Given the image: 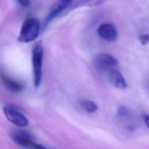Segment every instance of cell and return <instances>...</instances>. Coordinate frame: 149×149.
Wrapping results in <instances>:
<instances>
[{
  "label": "cell",
  "mask_w": 149,
  "mask_h": 149,
  "mask_svg": "<svg viewBox=\"0 0 149 149\" xmlns=\"http://www.w3.org/2000/svg\"><path fill=\"white\" fill-rule=\"evenodd\" d=\"M44 48L41 41L36 42L31 49L32 65L33 72V81L34 86L38 87L42 79V68L43 62Z\"/></svg>",
  "instance_id": "cell-1"
},
{
  "label": "cell",
  "mask_w": 149,
  "mask_h": 149,
  "mask_svg": "<svg viewBox=\"0 0 149 149\" xmlns=\"http://www.w3.org/2000/svg\"><path fill=\"white\" fill-rule=\"evenodd\" d=\"M40 30V26L38 19L34 17L28 18L22 26L17 40L24 43L33 41L38 37Z\"/></svg>",
  "instance_id": "cell-2"
},
{
  "label": "cell",
  "mask_w": 149,
  "mask_h": 149,
  "mask_svg": "<svg viewBox=\"0 0 149 149\" xmlns=\"http://www.w3.org/2000/svg\"><path fill=\"white\" fill-rule=\"evenodd\" d=\"M11 139L19 146L27 148H45L44 146L36 142L35 138L30 133L22 130H16L10 133Z\"/></svg>",
  "instance_id": "cell-3"
},
{
  "label": "cell",
  "mask_w": 149,
  "mask_h": 149,
  "mask_svg": "<svg viewBox=\"0 0 149 149\" xmlns=\"http://www.w3.org/2000/svg\"><path fill=\"white\" fill-rule=\"evenodd\" d=\"M94 67L101 72L108 73L109 71L115 69L118 66V62L113 56L106 54H100L93 59Z\"/></svg>",
  "instance_id": "cell-4"
},
{
  "label": "cell",
  "mask_w": 149,
  "mask_h": 149,
  "mask_svg": "<svg viewBox=\"0 0 149 149\" xmlns=\"http://www.w3.org/2000/svg\"><path fill=\"white\" fill-rule=\"evenodd\" d=\"M3 112L6 118L18 127H24L29 123L26 116L18 108L11 104H6L4 106Z\"/></svg>",
  "instance_id": "cell-5"
},
{
  "label": "cell",
  "mask_w": 149,
  "mask_h": 149,
  "mask_svg": "<svg viewBox=\"0 0 149 149\" xmlns=\"http://www.w3.org/2000/svg\"><path fill=\"white\" fill-rule=\"evenodd\" d=\"M98 36L103 40L113 42L118 37V31L115 26L110 23H104L101 24L97 30Z\"/></svg>",
  "instance_id": "cell-6"
},
{
  "label": "cell",
  "mask_w": 149,
  "mask_h": 149,
  "mask_svg": "<svg viewBox=\"0 0 149 149\" xmlns=\"http://www.w3.org/2000/svg\"><path fill=\"white\" fill-rule=\"evenodd\" d=\"M107 74L108 80L113 86L122 89L127 88L126 81L119 71L116 69H112L107 73Z\"/></svg>",
  "instance_id": "cell-7"
},
{
  "label": "cell",
  "mask_w": 149,
  "mask_h": 149,
  "mask_svg": "<svg viewBox=\"0 0 149 149\" xmlns=\"http://www.w3.org/2000/svg\"><path fill=\"white\" fill-rule=\"evenodd\" d=\"M0 78L5 87L11 92L19 93L23 88L22 84L9 77L3 72H0Z\"/></svg>",
  "instance_id": "cell-8"
},
{
  "label": "cell",
  "mask_w": 149,
  "mask_h": 149,
  "mask_svg": "<svg viewBox=\"0 0 149 149\" xmlns=\"http://www.w3.org/2000/svg\"><path fill=\"white\" fill-rule=\"evenodd\" d=\"M69 6V5L60 2L59 3L55 4L51 9L50 12L46 17L42 24V28L44 29L47 25L55 17L58 16L62 12H63Z\"/></svg>",
  "instance_id": "cell-9"
},
{
  "label": "cell",
  "mask_w": 149,
  "mask_h": 149,
  "mask_svg": "<svg viewBox=\"0 0 149 149\" xmlns=\"http://www.w3.org/2000/svg\"><path fill=\"white\" fill-rule=\"evenodd\" d=\"M81 107L87 112L93 113L97 111L98 106L96 103L91 100H83L80 102Z\"/></svg>",
  "instance_id": "cell-10"
},
{
  "label": "cell",
  "mask_w": 149,
  "mask_h": 149,
  "mask_svg": "<svg viewBox=\"0 0 149 149\" xmlns=\"http://www.w3.org/2000/svg\"><path fill=\"white\" fill-rule=\"evenodd\" d=\"M106 0H80L79 1L75 7L77 6H94L101 4V3L104 2Z\"/></svg>",
  "instance_id": "cell-11"
},
{
  "label": "cell",
  "mask_w": 149,
  "mask_h": 149,
  "mask_svg": "<svg viewBox=\"0 0 149 149\" xmlns=\"http://www.w3.org/2000/svg\"><path fill=\"white\" fill-rule=\"evenodd\" d=\"M118 113L122 117H128L130 116V111L129 109L123 105H120L118 108Z\"/></svg>",
  "instance_id": "cell-12"
},
{
  "label": "cell",
  "mask_w": 149,
  "mask_h": 149,
  "mask_svg": "<svg viewBox=\"0 0 149 149\" xmlns=\"http://www.w3.org/2000/svg\"><path fill=\"white\" fill-rule=\"evenodd\" d=\"M139 41L141 45H146L147 43L149 42V34H142L139 36Z\"/></svg>",
  "instance_id": "cell-13"
},
{
  "label": "cell",
  "mask_w": 149,
  "mask_h": 149,
  "mask_svg": "<svg viewBox=\"0 0 149 149\" xmlns=\"http://www.w3.org/2000/svg\"><path fill=\"white\" fill-rule=\"evenodd\" d=\"M19 3L23 6L27 7L30 3V0H17Z\"/></svg>",
  "instance_id": "cell-14"
},
{
  "label": "cell",
  "mask_w": 149,
  "mask_h": 149,
  "mask_svg": "<svg viewBox=\"0 0 149 149\" xmlns=\"http://www.w3.org/2000/svg\"><path fill=\"white\" fill-rule=\"evenodd\" d=\"M144 122H145L146 125L149 128V115H145V116L144 118Z\"/></svg>",
  "instance_id": "cell-15"
},
{
  "label": "cell",
  "mask_w": 149,
  "mask_h": 149,
  "mask_svg": "<svg viewBox=\"0 0 149 149\" xmlns=\"http://www.w3.org/2000/svg\"><path fill=\"white\" fill-rule=\"evenodd\" d=\"M60 2L65 3V4H67V5H69V3L70 2H72L73 0H59Z\"/></svg>",
  "instance_id": "cell-16"
}]
</instances>
